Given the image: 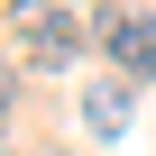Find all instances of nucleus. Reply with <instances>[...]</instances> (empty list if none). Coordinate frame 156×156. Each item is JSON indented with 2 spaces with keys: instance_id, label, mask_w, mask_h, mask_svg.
<instances>
[{
  "instance_id": "4",
  "label": "nucleus",
  "mask_w": 156,
  "mask_h": 156,
  "mask_svg": "<svg viewBox=\"0 0 156 156\" xmlns=\"http://www.w3.org/2000/svg\"><path fill=\"white\" fill-rule=\"evenodd\" d=\"M37 156H64V147H37Z\"/></svg>"
},
{
  "instance_id": "1",
  "label": "nucleus",
  "mask_w": 156,
  "mask_h": 156,
  "mask_svg": "<svg viewBox=\"0 0 156 156\" xmlns=\"http://www.w3.org/2000/svg\"><path fill=\"white\" fill-rule=\"evenodd\" d=\"M92 46L110 55L119 83H156V9H101L92 19Z\"/></svg>"
},
{
  "instance_id": "2",
  "label": "nucleus",
  "mask_w": 156,
  "mask_h": 156,
  "mask_svg": "<svg viewBox=\"0 0 156 156\" xmlns=\"http://www.w3.org/2000/svg\"><path fill=\"white\" fill-rule=\"evenodd\" d=\"M19 28H28V55L37 64H73V55H83V9H19Z\"/></svg>"
},
{
  "instance_id": "3",
  "label": "nucleus",
  "mask_w": 156,
  "mask_h": 156,
  "mask_svg": "<svg viewBox=\"0 0 156 156\" xmlns=\"http://www.w3.org/2000/svg\"><path fill=\"white\" fill-rule=\"evenodd\" d=\"M129 119H138V92L119 83V73H101V83H83V129H92V138H119Z\"/></svg>"
}]
</instances>
